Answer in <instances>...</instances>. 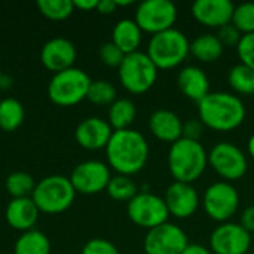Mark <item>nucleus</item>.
Masks as SVG:
<instances>
[{
  "instance_id": "nucleus-1",
  "label": "nucleus",
  "mask_w": 254,
  "mask_h": 254,
  "mask_svg": "<svg viewBox=\"0 0 254 254\" xmlns=\"http://www.w3.org/2000/svg\"><path fill=\"white\" fill-rule=\"evenodd\" d=\"M149 143L146 137L132 128L113 131L106 146L107 165L121 176L140 173L149 161Z\"/></svg>"
},
{
  "instance_id": "nucleus-2",
  "label": "nucleus",
  "mask_w": 254,
  "mask_h": 254,
  "mask_svg": "<svg viewBox=\"0 0 254 254\" xmlns=\"http://www.w3.org/2000/svg\"><path fill=\"white\" fill-rule=\"evenodd\" d=\"M198 116L205 128L217 132H231L240 128L247 116L241 97L232 92H210L198 103Z\"/></svg>"
},
{
  "instance_id": "nucleus-3",
  "label": "nucleus",
  "mask_w": 254,
  "mask_h": 254,
  "mask_svg": "<svg viewBox=\"0 0 254 254\" xmlns=\"http://www.w3.org/2000/svg\"><path fill=\"white\" fill-rule=\"evenodd\" d=\"M168 170L174 182L195 183L208 167V153L201 141L180 138L168 150Z\"/></svg>"
},
{
  "instance_id": "nucleus-4",
  "label": "nucleus",
  "mask_w": 254,
  "mask_h": 254,
  "mask_svg": "<svg viewBox=\"0 0 254 254\" xmlns=\"http://www.w3.org/2000/svg\"><path fill=\"white\" fill-rule=\"evenodd\" d=\"M146 54L158 70H173L180 67L190 55V40L182 30L174 27L153 34Z\"/></svg>"
},
{
  "instance_id": "nucleus-5",
  "label": "nucleus",
  "mask_w": 254,
  "mask_h": 254,
  "mask_svg": "<svg viewBox=\"0 0 254 254\" xmlns=\"http://www.w3.org/2000/svg\"><path fill=\"white\" fill-rule=\"evenodd\" d=\"M159 70L146 52L137 51L125 55L118 68L121 85L134 95H141L150 91L158 80Z\"/></svg>"
},
{
  "instance_id": "nucleus-6",
  "label": "nucleus",
  "mask_w": 254,
  "mask_h": 254,
  "mask_svg": "<svg viewBox=\"0 0 254 254\" xmlns=\"http://www.w3.org/2000/svg\"><path fill=\"white\" fill-rule=\"evenodd\" d=\"M76 190L65 176H48L36 183L31 199L39 211L46 214H58L65 211L74 201Z\"/></svg>"
},
{
  "instance_id": "nucleus-7",
  "label": "nucleus",
  "mask_w": 254,
  "mask_h": 254,
  "mask_svg": "<svg viewBox=\"0 0 254 254\" xmlns=\"http://www.w3.org/2000/svg\"><path fill=\"white\" fill-rule=\"evenodd\" d=\"M91 82L92 80L86 71L77 67H70L54 73L48 85V95L51 101L58 106H74L86 98Z\"/></svg>"
},
{
  "instance_id": "nucleus-8",
  "label": "nucleus",
  "mask_w": 254,
  "mask_h": 254,
  "mask_svg": "<svg viewBox=\"0 0 254 254\" xmlns=\"http://www.w3.org/2000/svg\"><path fill=\"white\" fill-rule=\"evenodd\" d=\"M240 201L241 198L237 188L229 182L220 180L211 183L205 189L201 204L207 216L222 225L229 222L238 213Z\"/></svg>"
},
{
  "instance_id": "nucleus-9",
  "label": "nucleus",
  "mask_w": 254,
  "mask_h": 254,
  "mask_svg": "<svg viewBox=\"0 0 254 254\" xmlns=\"http://www.w3.org/2000/svg\"><path fill=\"white\" fill-rule=\"evenodd\" d=\"M208 167L223 179V182L241 180L249 170L247 155L237 144L229 141L216 143L208 152Z\"/></svg>"
},
{
  "instance_id": "nucleus-10",
  "label": "nucleus",
  "mask_w": 254,
  "mask_h": 254,
  "mask_svg": "<svg viewBox=\"0 0 254 254\" xmlns=\"http://www.w3.org/2000/svg\"><path fill=\"white\" fill-rule=\"evenodd\" d=\"M127 213L134 225L147 231L167 223L170 217L164 198L147 190L138 192L128 202Z\"/></svg>"
},
{
  "instance_id": "nucleus-11",
  "label": "nucleus",
  "mask_w": 254,
  "mask_h": 254,
  "mask_svg": "<svg viewBox=\"0 0 254 254\" xmlns=\"http://www.w3.org/2000/svg\"><path fill=\"white\" fill-rule=\"evenodd\" d=\"M134 21L143 33L153 36L174 28L177 21V7L170 0H146L137 6Z\"/></svg>"
},
{
  "instance_id": "nucleus-12",
  "label": "nucleus",
  "mask_w": 254,
  "mask_h": 254,
  "mask_svg": "<svg viewBox=\"0 0 254 254\" xmlns=\"http://www.w3.org/2000/svg\"><path fill=\"white\" fill-rule=\"evenodd\" d=\"M188 246L189 238L186 232L170 222L147 231L143 241L146 254H182Z\"/></svg>"
},
{
  "instance_id": "nucleus-13",
  "label": "nucleus",
  "mask_w": 254,
  "mask_h": 254,
  "mask_svg": "<svg viewBox=\"0 0 254 254\" xmlns=\"http://www.w3.org/2000/svg\"><path fill=\"white\" fill-rule=\"evenodd\" d=\"M70 182L76 193L94 195L107 189V185L112 179L110 167L101 161L91 159L76 165L70 174Z\"/></svg>"
},
{
  "instance_id": "nucleus-14",
  "label": "nucleus",
  "mask_w": 254,
  "mask_h": 254,
  "mask_svg": "<svg viewBox=\"0 0 254 254\" xmlns=\"http://www.w3.org/2000/svg\"><path fill=\"white\" fill-rule=\"evenodd\" d=\"M250 249L252 234L240 223H222L210 235V250L213 254H246Z\"/></svg>"
},
{
  "instance_id": "nucleus-15",
  "label": "nucleus",
  "mask_w": 254,
  "mask_h": 254,
  "mask_svg": "<svg viewBox=\"0 0 254 254\" xmlns=\"http://www.w3.org/2000/svg\"><path fill=\"white\" fill-rule=\"evenodd\" d=\"M164 201L170 216L180 220L192 217L201 205L199 193L193 185L182 182H174L167 188Z\"/></svg>"
},
{
  "instance_id": "nucleus-16",
  "label": "nucleus",
  "mask_w": 254,
  "mask_h": 254,
  "mask_svg": "<svg viewBox=\"0 0 254 254\" xmlns=\"http://www.w3.org/2000/svg\"><path fill=\"white\" fill-rule=\"evenodd\" d=\"M235 4L229 0H196L192 7V16L204 27L222 28L232 22Z\"/></svg>"
},
{
  "instance_id": "nucleus-17",
  "label": "nucleus",
  "mask_w": 254,
  "mask_h": 254,
  "mask_svg": "<svg viewBox=\"0 0 254 254\" xmlns=\"http://www.w3.org/2000/svg\"><path fill=\"white\" fill-rule=\"evenodd\" d=\"M113 134V128L106 119L91 116L79 122L74 129V138L79 146L88 150L106 149Z\"/></svg>"
},
{
  "instance_id": "nucleus-18",
  "label": "nucleus",
  "mask_w": 254,
  "mask_h": 254,
  "mask_svg": "<svg viewBox=\"0 0 254 254\" xmlns=\"http://www.w3.org/2000/svg\"><path fill=\"white\" fill-rule=\"evenodd\" d=\"M76 57H77V52H76L73 42H70L65 37L49 39L42 46V51H40L42 64L54 73L73 67Z\"/></svg>"
},
{
  "instance_id": "nucleus-19",
  "label": "nucleus",
  "mask_w": 254,
  "mask_h": 254,
  "mask_svg": "<svg viewBox=\"0 0 254 254\" xmlns=\"http://www.w3.org/2000/svg\"><path fill=\"white\" fill-rule=\"evenodd\" d=\"M149 131L156 140L173 144L183 137V121L171 110L158 109L149 118Z\"/></svg>"
},
{
  "instance_id": "nucleus-20",
  "label": "nucleus",
  "mask_w": 254,
  "mask_h": 254,
  "mask_svg": "<svg viewBox=\"0 0 254 254\" xmlns=\"http://www.w3.org/2000/svg\"><path fill=\"white\" fill-rule=\"evenodd\" d=\"M177 86L186 98L196 103L210 94V79L198 65L183 67L177 74Z\"/></svg>"
},
{
  "instance_id": "nucleus-21",
  "label": "nucleus",
  "mask_w": 254,
  "mask_h": 254,
  "mask_svg": "<svg viewBox=\"0 0 254 254\" xmlns=\"http://www.w3.org/2000/svg\"><path fill=\"white\" fill-rule=\"evenodd\" d=\"M39 213L40 211L34 204V201L31 199V196L12 198L4 210V217L10 228L21 232H27L31 231L33 226L36 225L39 219Z\"/></svg>"
},
{
  "instance_id": "nucleus-22",
  "label": "nucleus",
  "mask_w": 254,
  "mask_h": 254,
  "mask_svg": "<svg viewBox=\"0 0 254 254\" xmlns=\"http://www.w3.org/2000/svg\"><path fill=\"white\" fill-rule=\"evenodd\" d=\"M143 40V31L131 18H124L116 22L112 31V42L125 54L137 52Z\"/></svg>"
},
{
  "instance_id": "nucleus-23",
  "label": "nucleus",
  "mask_w": 254,
  "mask_h": 254,
  "mask_svg": "<svg viewBox=\"0 0 254 254\" xmlns=\"http://www.w3.org/2000/svg\"><path fill=\"white\" fill-rule=\"evenodd\" d=\"M225 46L219 40L217 34L202 33L190 42V55L199 63L211 64L222 58Z\"/></svg>"
},
{
  "instance_id": "nucleus-24",
  "label": "nucleus",
  "mask_w": 254,
  "mask_h": 254,
  "mask_svg": "<svg viewBox=\"0 0 254 254\" xmlns=\"http://www.w3.org/2000/svg\"><path fill=\"white\" fill-rule=\"evenodd\" d=\"M137 116V107L129 98H118L109 106L107 122L113 128V131L128 129Z\"/></svg>"
},
{
  "instance_id": "nucleus-25",
  "label": "nucleus",
  "mask_w": 254,
  "mask_h": 254,
  "mask_svg": "<svg viewBox=\"0 0 254 254\" xmlns=\"http://www.w3.org/2000/svg\"><path fill=\"white\" fill-rule=\"evenodd\" d=\"M13 254H51L49 238L37 229L22 232L13 246Z\"/></svg>"
},
{
  "instance_id": "nucleus-26",
  "label": "nucleus",
  "mask_w": 254,
  "mask_h": 254,
  "mask_svg": "<svg viewBox=\"0 0 254 254\" xmlns=\"http://www.w3.org/2000/svg\"><path fill=\"white\" fill-rule=\"evenodd\" d=\"M24 106L19 100L6 97L0 100V128L3 131L12 132L18 129L24 122Z\"/></svg>"
},
{
  "instance_id": "nucleus-27",
  "label": "nucleus",
  "mask_w": 254,
  "mask_h": 254,
  "mask_svg": "<svg viewBox=\"0 0 254 254\" xmlns=\"http://www.w3.org/2000/svg\"><path fill=\"white\" fill-rule=\"evenodd\" d=\"M228 83L235 95H253L254 94V70L249 65L238 63L229 68Z\"/></svg>"
},
{
  "instance_id": "nucleus-28",
  "label": "nucleus",
  "mask_w": 254,
  "mask_h": 254,
  "mask_svg": "<svg viewBox=\"0 0 254 254\" xmlns=\"http://www.w3.org/2000/svg\"><path fill=\"white\" fill-rule=\"evenodd\" d=\"M106 190L112 199L121 202H129L138 193V188L135 182L131 177L121 176V174H116L110 179Z\"/></svg>"
},
{
  "instance_id": "nucleus-29",
  "label": "nucleus",
  "mask_w": 254,
  "mask_h": 254,
  "mask_svg": "<svg viewBox=\"0 0 254 254\" xmlns=\"http://www.w3.org/2000/svg\"><path fill=\"white\" fill-rule=\"evenodd\" d=\"M4 188L12 198H28L36 188L34 179L25 171H15L6 177Z\"/></svg>"
},
{
  "instance_id": "nucleus-30",
  "label": "nucleus",
  "mask_w": 254,
  "mask_h": 254,
  "mask_svg": "<svg viewBox=\"0 0 254 254\" xmlns=\"http://www.w3.org/2000/svg\"><path fill=\"white\" fill-rule=\"evenodd\" d=\"M86 98L97 104V106H110L113 101L118 100L116 97V88L112 82L109 80H92L91 86L88 89Z\"/></svg>"
},
{
  "instance_id": "nucleus-31",
  "label": "nucleus",
  "mask_w": 254,
  "mask_h": 254,
  "mask_svg": "<svg viewBox=\"0 0 254 254\" xmlns=\"http://www.w3.org/2000/svg\"><path fill=\"white\" fill-rule=\"evenodd\" d=\"M37 7L42 15L54 21L65 19L74 10L73 0H39Z\"/></svg>"
},
{
  "instance_id": "nucleus-32",
  "label": "nucleus",
  "mask_w": 254,
  "mask_h": 254,
  "mask_svg": "<svg viewBox=\"0 0 254 254\" xmlns=\"http://www.w3.org/2000/svg\"><path fill=\"white\" fill-rule=\"evenodd\" d=\"M232 25H235L243 36L254 33V3L247 1L235 6Z\"/></svg>"
},
{
  "instance_id": "nucleus-33",
  "label": "nucleus",
  "mask_w": 254,
  "mask_h": 254,
  "mask_svg": "<svg viewBox=\"0 0 254 254\" xmlns=\"http://www.w3.org/2000/svg\"><path fill=\"white\" fill-rule=\"evenodd\" d=\"M98 54H100V60L109 67H118L119 68V65L122 64V61L125 58V54L112 40L103 43L100 46Z\"/></svg>"
},
{
  "instance_id": "nucleus-34",
  "label": "nucleus",
  "mask_w": 254,
  "mask_h": 254,
  "mask_svg": "<svg viewBox=\"0 0 254 254\" xmlns=\"http://www.w3.org/2000/svg\"><path fill=\"white\" fill-rule=\"evenodd\" d=\"M237 54L240 58V63L249 65L254 70V33L244 34L237 46Z\"/></svg>"
},
{
  "instance_id": "nucleus-35",
  "label": "nucleus",
  "mask_w": 254,
  "mask_h": 254,
  "mask_svg": "<svg viewBox=\"0 0 254 254\" xmlns=\"http://www.w3.org/2000/svg\"><path fill=\"white\" fill-rule=\"evenodd\" d=\"M80 254H119V250L104 238H92L83 246Z\"/></svg>"
},
{
  "instance_id": "nucleus-36",
  "label": "nucleus",
  "mask_w": 254,
  "mask_h": 254,
  "mask_svg": "<svg viewBox=\"0 0 254 254\" xmlns=\"http://www.w3.org/2000/svg\"><path fill=\"white\" fill-rule=\"evenodd\" d=\"M217 37H219V40L222 42V45H223L225 48H229V46H235V48H237L238 43H240V40H241V37H243V34H241V33L237 30V27L232 25V22H231V24H228V25L219 28Z\"/></svg>"
},
{
  "instance_id": "nucleus-37",
  "label": "nucleus",
  "mask_w": 254,
  "mask_h": 254,
  "mask_svg": "<svg viewBox=\"0 0 254 254\" xmlns=\"http://www.w3.org/2000/svg\"><path fill=\"white\" fill-rule=\"evenodd\" d=\"M205 127L204 124L198 119H189L183 124V138L192 140V141H199L204 135Z\"/></svg>"
},
{
  "instance_id": "nucleus-38",
  "label": "nucleus",
  "mask_w": 254,
  "mask_h": 254,
  "mask_svg": "<svg viewBox=\"0 0 254 254\" xmlns=\"http://www.w3.org/2000/svg\"><path fill=\"white\" fill-rule=\"evenodd\" d=\"M240 225L250 234L254 232V205H249L243 210L240 217Z\"/></svg>"
},
{
  "instance_id": "nucleus-39",
  "label": "nucleus",
  "mask_w": 254,
  "mask_h": 254,
  "mask_svg": "<svg viewBox=\"0 0 254 254\" xmlns=\"http://www.w3.org/2000/svg\"><path fill=\"white\" fill-rule=\"evenodd\" d=\"M116 9H118V6H116L115 0H98L95 10L103 13V15H109V13H113Z\"/></svg>"
},
{
  "instance_id": "nucleus-40",
  "label": "nucleus",
  "mask_w": 254,
  "mask_h": 254,
  "mask_svg": "<svg viewBox=\"0 0 254 254\" xmlns=\"http://www.w3.org/2000/svg\"><path fill=\"white\" fill-rule=\"evenodd\" d=\"M98 0H73L74 9H82V10H92L97 9Z\"/></svg>"
},
{
  "instance_id": "nucleus-41",
  "label": "nucleus",
  "mask_w": 254,
  "mask_h": 254,
  "mask_svg": "<svg viewBox=\"0 0 254 254\" xmlns=\"http://www.w3.org/2000/svg\"><path fill=\"white\" fill-rule=\"evenodd\" d=\"M182 254H213V252L202 244H189Z\"/></svg>"
},
{
  "instance_id": "nucleus-42",
  "label": "nucleus",
  "mask_w": 254,
  "mask_h": 254,
  "mask_svg": "<svg viewBox=\"0 0 254 254\" xmlns=\"http://www.w3.org/2000/svg\"><path fill=\"white\" fill-rule=\"evenodd\" d=\"M247 153L252 159H254V134L250 135V138L247 141Z\"/></svg>"
},
{
  "instance_id": "nucleus-43",
  "label": "nucleus",
  "mask_w": 254,
  "mask_h": 254,
  "mask_svg": "<svg viewBox=\"0 0 254 254\" xmlns=\"http://www.w3.org/2000/svg\"><path fill=\"white\" fill-rule=\"evenodd\" d=\"M115 1H116V6H118V7H125V6L134 4L132 0H115Z\"/></svg>"
},
{
  "instance_id": "nucleus-44",
  "label": "nucleus",
  "mask_w": 254,
  "mask_h": 254,
  "mask_svg": "<svg viewBox=\"0 0 254 254\" xmlns=\"http://www.w3.org/2000/svg\"><path fill=\"white\" fill-rule=\"evenodd\" d=\"M1 79H3V76H1V68H0V85H1Z\"/></svg>"
},
{
  "instance_id": "nucleus-45",
  "label": "nucleus",
  "mask_w": 254,
  "mask_h": 254,
  "mask_svg": "<svg viewBox=\"0 0 254 254\" xmlns=\"http://www.w3.org/2000/svg\"><path fill=\"white\" fill-rule=\"evenodd\" d=\"M246 254H254V253H250V252H249V253H246Z\"/></svg>"
}]
</instances>
